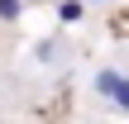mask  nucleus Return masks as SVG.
<instances>
[{"label":"nucleus","instance_id":"f257e3e1","mask_svg":"<svg viewBox=\"0 0 129 124\" xmlns=\"http://www.w3.org/2000/svg\"><path fill=\"white\" fill-rule=\"evenodd\" d=\"M120 76H124L120 67H101V72H96V96H101V100H110V91L120 86Z\"/></svg>","mask_w":129,"mask_h":124},{"label":"nucleus","instance_id":"7ed1b4c3","mask_svg":"<svg viewBox=\"0 0 129 124\" xmlns=\"http://www.w3.org/2000/svg\"><path fill=\"white\" fill-rule=\"evenodd\" d=\"M24 19V0H0V24H19Z\"/></svg>","mask_w":129,"mask_h":124},{"label":"nucleus","instance_id":"39448f33","mask_svg":"<svg viewBox=\"0 0 129 124\" xmlns=\"http://www.w3.org/2000/svg\"><path fill=\"white\" fill-rule=\"evenodd\" d=\"M57 48H62L57 38H43V43L34 48V57H38V62H53V57H57Z\"/></svg>","mask_w":129,"mask_h":124},{"label":"nucleus","instance_id":"423d86ee","mask_svg":"<svg viewBox=\"0 0 129 124\" xmlns=\"http://www.w3.org/2000/svg\"><path fill=\"white\" fill-rule=\"evenodd\" d=\"M81 5H86V0H81ZM91 5H101V0H91Z\"/></svg>","mask_w":129,"mask_h":124},{"label":"nucleus","instance_id":"f03ea898","mask_svg":"<svg viewBox=\"0 0 129 124\" xmlns=\"http://www.w3.org/2000/svg\"><path fill=\"white\" fill-rule=\"evenodd\" d=\"M81 14H86V5H81V0H62V5H57V19H62V24H77Z\"/></svg>","mask_w":129,"mask_h":124},{"label":"nucleus","instance_id":"20e7f679","mask_svg":"<svg viewBox=\"0 0 129 124\" xmlns=\"http://www.w3.org/2000/svg\"><path fill=\"white\" fill-rule=\"evenodd\" d=\"M110 105H115V110H124V115H129V76H120V86L110 91Z\"/></svg>","mask_w":129,"mask_h":124}]
</instances>
